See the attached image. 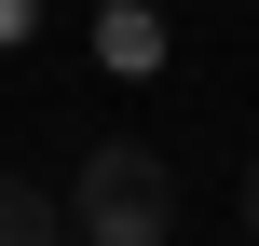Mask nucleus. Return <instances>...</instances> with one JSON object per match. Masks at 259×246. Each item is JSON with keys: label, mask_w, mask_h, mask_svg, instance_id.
I'll return each instance as SVG.
<instances>
[{"label": "nucleus", "mask_w": 259, "mask_h": 246, "mask_svg": "<svg viewBox=\"0 0 259 246\" xmlns=\"http://www.w3.org/2000/svg\"><path fill=\"white\" fill-rule=\"evenodd\" d=\"M68 233L82 246H178V178H164V151L96 137V151L68 164Z\"/></svg>", "instance_id": "nucleus-1"}, {"label": "nucleus", "mask_w": 259, "mask_h": 246, "mask_svg": "<svg viewBox=\"0 0 259 246\" xmlns=\"http://www.w3.org/2000/svg\"><path fill=\"white\" fill-rule=\"evenodd\" d=\"M232 205H246V233H259V151H246V192H232Z\"/></svg>", "instance_id": "nucleus-3"}, {"label": "nucleus", "mask_w": 259, "mask_h": 246, "mask_svg": "<svg viewBox=\"0 0 259 246\" xmlns=\"http://www.w3.org/2000/svg\"><path fill=\"white\" fill-rule=\"evenodd\" d=\"M0 246H68V192H41V178H0Z\"/></svg>", "instance_id": "nucleus-2"}]
</instances>
